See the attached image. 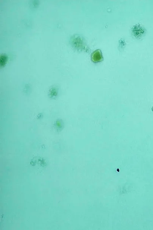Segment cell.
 <instances>
[{"label": "cell", "instance_id": "obj_3", "mask_svg": "<svg viewBox=\"0 0 153 230\" xmlns=\"http://www.w3.org/2000/svg\"><path fill=\"white\" fill-rule=\"evenodd\" d=\"M152 111L153 112V106L152 108Z\"/></svg>", "mask_w": 153, "mask_h": 230}, {"label": "cell", "instance_id": "obj_1", "mask_svg": "<svg viewBox=\"0 0 153 230\" xmlns=\"http://www.w3.org/2000/svg\"><path fill=\"white\" fill-rule=\"evenodd\" d=\"M92 60L94 62H101L102 60V55L101 51L98 49L92 54L91 56Z\"/></svg>", "mask_w": 153, "mask_h": 230}, {"label": "cell", "instance_id": "obj_2", "mask_svg": "<svg viewBox=\"0 0 153 230\" xmlns=\"http://www.w3.org/2000/svg\"><path fill=\"white\" fill-rule=\"evenodd\" d=\"M7 60V57L5 55H2L0 58V66L1 67H3L6 64Z\"/></svg>", "mask_w": 153, "mask_h": 230}]
</instances>
